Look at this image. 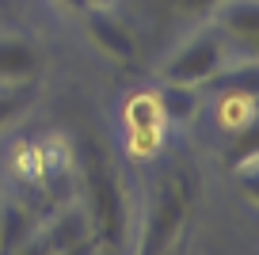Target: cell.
I'll use <instances>...</instances> for the list:
<instances>
[{"label": "cell", "instance_id": "cell-14", "mask_svg": "<svg viewBox=\"0 0 259 255\" xmlns=\"http://www.w3.org/2000/svg\"><path fill=\"white\" fill-rule=\"evenodd\" d=\"M92 4H111V0H92Z\"/></svg>", "mask_w": 259, "mask_h": 255}, {"label": "cell", "instance_id": "cell-4", "mask_svg": "<svg viewBox=\"0 0 259 255\" xmlns=\"http://www.w3.org/2000/svg\"><path fill=\"white\" fill-rule=\"evenodd\" d=\"M84 27H88V38L96 42V50L107 54L111 61L130 65L138 57V38L130 34V27L122 23L107 4H92V8L84 12Z\"/></svg>", "mask_w": 259, "mask_h": 255}, {"label": "cell", "instance_id": "cell-2", "mask_svg": "<svg viewBox=\"0 0 259 255\" xmlns=\"http://www.w3.org/2000/svg\"><path fill=\"white\" fill-rule=\"evenodd\" d=\"M191 202H194V187L183 172H171L160 183L153 206H149L145 229H141V247L138 255H164L179 244L187 229V217H191Z\"/></svg>", "mask_w": 259, "mask_h": 255}, {"label": "cell", "instance_id": "cell-5", "mask_svg": "<svg viewBox=\"0 0 259 255\" xmlns=\"http://www.w3.org/2000/svg\"><path fill=\"white\" fill-rule=\"evenodd\" d=\"M164 118L156 111V96L153 92H134L126 99V134H130V149L138 156H149V152L160 149L164 141Z\"/></svg>", "mask_w": 259, "mask_h": 255}, {"label": "cell", "instance_id": "cell-12", "mask_svg": "<svg viewBox=\"0 0 259 255\" xmlns=\"http://www.w3.org/2000/svg\"><path fill=\"white\" fill-rule=\"evenodd\" d=\"M221 0H179V8L183 12H213Z\"/></svg>", "mask_w": 259, "mask_h": 255}, {"label": "cell", "instance_id": "cell-10", "mask_svg": "<svg viewBox=\"0 0 259 255\" xmlns=\"http://www.w3.org/2000/svg\"><path fill=\"white\" fill-rule=\"evenodd\" d=\"M31 99H34V84H0V134L31 111Z\"/></svg>", "mask_w": 259, "mask_h": 255}, {"label": "cell", "instance_id": "cell-13", "mask_svg": "<svg viewBox=\"0 0 259 255\" xmlns=\"http://www.w3.org/2000/svg\"><path fill=\"white\" fill-rule=\"evenodd\" d=\"M164 255H179V244H176V247H171V251H164Z\"/></svg>", "mask_w": 259, "mask_h": 255}, {"label": "cell", "instance_id": "cell-1", "mask_svg": "<svg viewBox=\"0 0 259 255\" xmlns=\"http://www.w3.org/2000/svg\"><path fill=\"white\" fill-rule=\"evenodd\" d=\"M80 183L88 194V225H92V240L96 247L107 251H122L130 236V202H126V187L118 179V167L111 164L107 149L96 137L80 141Z\"/></svg>", "mask_w": 259, "mask_h": 255}, {"label": "cell", "instance_id": "cell-6", "mask_svg": "<svg viewBox=\"0 0 259 255\" xmlns=\"http://www.w3.org/2000/svg\"><path fill=\"white\" fill-rule=\"evenodd\" d=\"M213 31L251 57L259 46V0H221L213 8Z\"/></svg>", "mask_w": 259, "mask_h": 255}, {"label": "cell", "instance_id": "cell-11", "mask_svg": "<svg viewBox=\"0 0 259 255\" xmlns=\"http://www.w3.org/2000/svg\"><path fill=\"white\" fill-rule=\"evenodd\" d=\"M61 12H69V16H84V12L92 8V0H54Z\"/></svg>", "mask_w": 259, "mask_h": 255}, {"label": "cell", "instance_id": "cell-3", "mask_svg": "<svg viewBox=\"0 0 259 255\" xmlns=\"http://www.w3.org/2000/svg\"><path fill=\"white\" fill-rule=\"evenodd\" d=\"M229 42L221 38L213 27L206 31H194L168 61L160 65V80H176V84H194V88H202L210 80H218L229 65Z\"/></svg>", "mask_w": 259, "mask_h": 255}, {"label": "cell", "instance_id": "cell-7", "mask_svg": "<svg viewBox=\"0 0 259 255\" xmlns=\"http://www.w3.org/2000/svg\"><path fill=\"white\" fill-rule=\"evenodd\" d=\"M42 50L27 34H0V84H38Z\"/></svg>", "mask_w": 259, "mask_h": 255}, {"label": "cell", "instance_id": "cell-9", "mask_svg": "<svg viewBox=\"0 0 259 255\" xmlns=\"http://www.w3.org/2000/svg\"><path fill=\"white\" fill-rule=\"evenodd\" d=\"M38 225L42 221L27 206H19V202H4V206H0V255H12L16 247H23L27 240L38 232Z\"/></svg>", "mask_w": 259, "mask_h": 255}, {"label": "cell", "instance_id": "cell-8", "mask_svg": "<svg viewBox=\"0 0 259 255\" xmlns=\"http://www.w3.org/2000/svg\"><path fill=\"white\" fill-rule=\"evenodd\" d=\"M156 111H160L164 126H191L202 111V92L194 84H176V80H160L156 84Z\"/></svg>", "mask_w": 259, "mask_h": 255}]
</instances>
